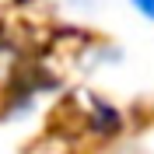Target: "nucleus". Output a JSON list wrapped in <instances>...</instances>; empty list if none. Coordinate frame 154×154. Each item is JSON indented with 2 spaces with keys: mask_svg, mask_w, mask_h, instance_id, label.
Returning a JSON list of instances; mask_svg holds the SVG:
<instances>
[{
  "mask_svg": "<svg viewBox=\"0 0 154 154\" xmlns=\"http://www.w3.org/2000/svg\"><path fill=\"white\" fill-rule=\"evenodd\" d=\"M130 7H133L144 21H151V25H154V0H130Z\"/></svg>",
  "mask_w": 154,
  "mask_h": 154,
  "instance_id": "nucleus-1",
  "label": "nucleus"
}]
</instances>
